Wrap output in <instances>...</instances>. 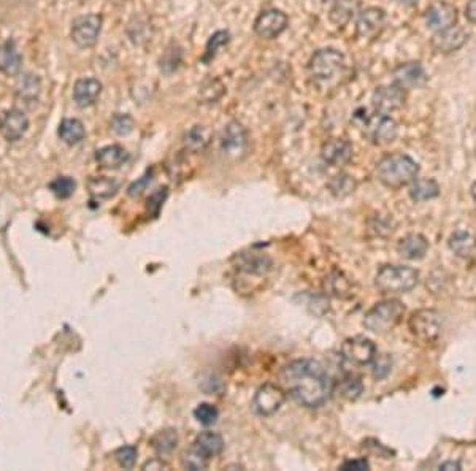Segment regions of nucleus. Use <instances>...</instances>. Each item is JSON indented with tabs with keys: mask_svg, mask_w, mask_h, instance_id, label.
Masks as SVG:
<instances>
[{
	"mask_svg": "<svg viewBox=\"0 0 476 471\" xmlns=\"http://www.w3.org/2000/svg\"><path fill=\"white\" fill-rule=\"evenodd\" d=\"M282 383L298 405L319 408L333 394V381L322 364L313 359H298L282 370Z\"/></svg>",
	"mask_w": 476,
	"mask_h": 471,
	"instance_id": "f257e3e1",
	"label": "nucleus"
},
{
	"mask_svg": "<svg viewBox=\"0 0 476 471\" xmlns=\"http://www.w3.org/2000/svg\"><path fill=\"white\" fill-rule=\"evenodd\" d=\"M346 75V59L333 48L316 51L308 62V77L319 89H332Z\"/></svg>",
	"mask_w": 476,
	"mask_h": 471,
	"instance_id": "f03ea898",
	"label": "nucleus"
},
{
	"mask_svg": "<svg viewBox=\"0 0 476 471\" xmlns=\"http://www.w3.org/2000/svg\"><path fill=\"white\" fill-rule=\"evenodd\" d=\"M419 165L410 156L394 152L384 156L376 165V176L384 186L400 189L418 178Z\"/></svg>",
	"mask_w": 476,
	"mask_h": 471,
	"instance_id": "7ed1b4c3",
	"label": "nucleus"
},
{
	"mask_svg": "<svg viewBox=\"0 0 476 471\" xmlns=\"http://www.w3.org/2000/svg\"><path fill=\"white\" fill-rule=\"evenodd\" d=\"M419 281V273L406 265H384L375 277L376 289L386 296L410 292Z\"/></svg>",
	"mask_w": 476,
	"mask_h": 471,
	"instance_id": "20e7f679",
	"label": "nucleus"
},
{
	"mask_svg": "<svg viewBox=\"0 0 476 471\" xmlns=\"http://www.w3.org/2000/svg\"><path fill=\"white\" fill-rule=\"evenodd\" d=\"M405 307L400 300L389 298L376 303L364 317V327L373 333H388L402 321Z\"/></svg>",
	"mask_w": 476,
	"mask_h": 471,
	"instance_id": "39448f33",
	"label": "nucleus"
},
{
	"mask_svg": "<svg viewBox=\"0 0 476 471\" xmlns=\"http://www.w3.org/2000/svg\"><path fill=\"white\" fill-rule=\"evenodd\" d=\"M408 330L418 341H437L442 335V316L435 310L414 311L408 319Z\"/></svg>",
	"mask_w": 476,
	"mask_h": 471,
	"instance_id": "423d86ee",
	"label": "nucleus"
},
{
	"mask_svg": "<svg viewBox=\"0 0 476 471\" xmlns=\"http://www.w3.org/2000/svg\"><path fill=\"white\" fill-rule=\"evenodd\" d=\"M219 146L225 157L232 161H242L249 150V138L245 126L238 121H230L224 127L221 138H219Z\"/></svg>",
	"mask_w": 476,
	"mask_h": 471,
	"instance_id": "0eeeda50",
	"label": "nucleus"
},
{
	"mask_svg": "<svg viewBox=\"0 0 476 471\" xmlns=\"http://www.w3.org/2000/svg\"><path fill=\"white\" fill-rule=\"evenodd\" d=\"M103 18L97 13H89L78 16L75 21L72 22L70 37L73 43L81 50H89V48L95 46L99 41V37L102 32Z\"/></svg>",
	"mask_w": 476,
	"mask_h": 471,
	"instance_id": "6e6552de",
	"label": "nucleus"
},
{
	"mask_svg": "<svg viewBox=\"0 0 476 471\" xmlns=\"http://www.w3.org/2000/svg\"><path fill=\"white\" fill-rule=\"evenodd\" d=\"M340 352L343 362L351 366L370 365L378 354L375 343L361 335L345 340Z\"/></svg>",
	"mask_w": 476,
	"mask_h": 471,
	"instance_id": "1a4fd4ad",
	"label": "nucleus"
},
{
	"mask_svg": "<svg viewBox=\"0 0 476 471\" xmlns=\"http://www.w3.org/2000/svg\"><path fill=\"white\" fill-rule=\"evenodd\" d=\"M364 132L371 143L384 146L394 142L399 128H397V122L389 114L375 113L364 118Z\"/></svg>",
	"mask_w": 476,
	"mask_h": 471,
	"instance_id": "9d476101",
	"label": "nucleus"
},
{
	"mask_svg": "<svg viewBox=\"0 0 476 471\" xmlns=\"http://www.w3.org/2000/svg\"><path fill=\"white\" fill-rule=\"evenodd\" d=\"M286 400V392L283 387H279L277 384L267 383L256 390L253 397V409L256 414L259 416H273L283 406Z\"/></svg>",
	"mask_w": 476,
	"mask_h": 471,
	"instance_id": "9b49d317",
	"label": "nucleus"
},
{
	"mask_svg": "<svg viewBox=\"0 0 476 471\" xmlns=\"http://www.w3.org/2000/svg\"><path fill=\"white\" fill-rule=\"evenodd\" d=\"M289 26V18L282 10L270 8L259 13L254 21V34L264 40H273Z\"/></svg>",
	"mask_w": 476,
	"mask_h": 471,
	"instance_id": "f8f14e48",
	"label": "nucleus"
},
{
	"mask_svg": "<svg viewBox=\"0 0 476 471\" xmlns=\"http://www.w3.org/2000/svg\"><path fill=\"white\" fill-rule=\"evenodd\" d=\"M406 100V91L399 88L397 84H388L380 86L375 89L373 95H371V103L376 113L381 114H390L392 112H397L405 105Z\"/></svg>",
	"mask_w": 476,
	"mask_h": 471,
	"instance_id": "ddd939ff",
	"label": "nucleus"
},
{
	"mask_svg": "<svg viewBox=\"0 0 476 471\" xmlns=\"http://www.w3.org/2000/svg\"><path fill=\"white\" fill-rule=\"evenodd\" d=\"M468 37L470 34L467 32V29H463L461 26H451L448 29L435 32V35L432 37L430 45L437 53L451 54L461 50V48L468 41Z\"/></svg>",
	"mask_w": 476,
	"mask_h": 471,
	"instance_id": "4468645a",
	"label": "nucleus"
},
{
	"mask_svg": "<svg viewBox=\"0 0 476 471\" xmlns=\"http://www.w3.org/2000/svg\"><path fill=\"white\" fill-rule=\"evenodd\" d=\"M386 26V13L383 8L370 7L359 15L356 37L362 40H375Z\"/></svg>",
	"mask_w": 476,
	"mask_h": 471,
	"instance_id": "2eb2a0df",
	"label": "nucleus"
},
{
	"mask_svg": "<svg viewBox=\"0 0 476 471\" xmlns=\"http://www.w3.org/2000/svg\"><path fill=\"white\" fill-rule=\"evenodd\" d=\"M427 81V73L421 62H405L395 67L394 84L404 91L416 89L424 86Z\"/></svg>",
	"mask_w": 476,
	"mask_h": 471,
	"instance_id": "dca6fc26",
	"label": "nucleus"
},
{
	"mask_svg": "<svg viewBox=\"0 0 476 471\" xmlns=\"http://www.w3.org/2000/svg\"><path fill=\"white\" fill-rule=\"evenodd\" d=\"M456 21H457L456 7L448 2H442V0L430 5L425 11L427 26H429V29L435 30V32L454 26Z\"/></svg>",
	"mask_w": 476,
	"mask_h": 471,
	"instance_id": "f3484780",
	"label": "nucleus"
},
{
	"mask_svg": "<svg viewBox=\"0 0 476 471\" xmlns=\"http://www.w3.org/2000/svg\"><path fill=\"white\" fill-rule=\"evenodd\" d=\"M238 272L253 274V277H264L265 273L270 272L272 259L265 253H258V251H251V253H242L235 257Z\"/></svg>",
	"mask_w": 476,
	"mask_h": 471,
	"instance_id": "a211bd4d",
	"label": "nucleus"
},
{
	"mask_svg": "<svg viewBox=\"0 0 476 471\" xmlns=\"http://www.w3.org/2000/svg\"><path fill=\"white\" fill-rule=\"evenodd\" d=\"M29 128V119L21 110H10L0 121V132L7 142H18Z\"/></svg>",
	"mask_w": 476,
	"mask_h": 471,
	"instance_id": "6ab92c4d",
	"label": "nucleus"
},
{
	"mask_svg": "<svg viewBox=\"0 0 476 471\" xmlns=\"http://www.w3.org/2000/svg\"><path fill=\"white\" fill-rule=\"evenodd\" d=\"M321 156L333 167H343L352 157V145L345 138H332L322 145Z\"/></svg>",
	"mask_w": 476,
	"mask_h": 471,
	"instance_id": "aec40b11",
	"label": "nucleus"
},
{
	"mask_svg": "<svg viewBox=\"0 0 476 471\" xmlns=\"http://www.w3.org/2000/svg\"><path fill=\"white\" fill-rule=\"evenodd\" d=\"M103 86L95 78H81L73 86V100L79 108H89L100 99Z\"/></svg>",
	"mask_w": 476,
	"mask_h": 471,
	"instance_id": "412c9836",
	"label": "nucleus"
},
{
	"mask_svg": "<svg viewBox=\"0 0 476 471\" xmlns=\"http://www.w3.org/2000/svg\"><path fill=\"white\" fill-rule=\"evenodd\" d=\"M41 94V81L34 73H24L15 84V95L16 100L24 103V105L32 107L40 99Z\"/></svg>",
	"mask_w": 476,
	"mask_h": 471,
	"instance_id": "4be33fe9",
	"label": "nucleus"
},
{
	"mask_svg": "<svg viewBox=\"0 0 476 471\" xmlns=\"http://www.w3.org/2000/svg\"><path fill=\"white\" fill-rule=\"evenodd\" d=\"M22 69V56L18 51L13 40H7L0 45V72L8 77L20 75Z\"/></svg>",
	"mask_w": 476,
	"mask_h": 471,
	"instance_id": "5701e85b",
	"label": "nucleus"
},
{
	"mask_svg": "<svg viewBox=\"0 0 476 471\" xmlns=\"http://www.w3.org/2000/svg\"><path fill=\"white\" fill-rule=\"evenodd\" d=\"M427 251H429V241L419 234L406 235L397 244V253L408 260L423 259L427 254Z\"/></svg>",
	"mask_w": 476,
	"mask_h": 471,
	"instance_id": "b1692460",
	"label": "nucleus"
},
{
	"mask_svg": "<svg viewBox=\"0 0 476 471\" xmlns=\"http://www.w3.org/2000/svg\"><path fill=\"white\" fill-rule=\"evenodd\" d=\"M95 161L102 168L116 170L129 161V152L121 145L103 146V148L95 152Z\"/></svg>",
	"mask_w": 476,
	"mask_h": 471,
	"instance_id": "393cba45",
	"label": "nucleus"
},
{
	"mask_svg": "<svg viewBox=\"0 0 476 471\" xmlns=\"http://www.w3.org/2000/svg\"><path fill=\"white\" fill-rule=\"evenodd\" d=\"M192 446L206 458H211L218 457L224 451V439L216 432H202L195 438Z\"/></svg>",
	"mask_w": 476,
	"mask_h": 471,
	"instance_id": "a878e982",
	"label": "nucleus"
},
{
	"mask_svg": "<svg viewBox=\"0 0 476 471\" xmlns=\"http://www.w3.org/2000/svg\"><path fill=\"white\" fill-rule=\"evenodd\" d=\"M448 246L456 256L462 257V259H472L476 254V238L472 234H468V232L459 230L451 235Z\"/></svg>",
	"mask_w": 476,
	"mask_h": 471,
	"instance_id": "bb28decb",
	"label": "nucleus"
},
{
	"mask_svg": "<svg viewBox=\"0 0 476 471\" xmlns=\"http://www.w3.org/2000/svg\"><path fill=\"white\" fill-rule=\"evenodd\" d=\"M58 135L64 143L73 146V145H78L83 142L84 137H86V128H84L83 122L79 119L69 118V119H64L59 124Z\"/></svg>",
	"mask_w": 476,
	"mask_h": 471,
	"instance_id": "cd10ccee",
	"label": "nucleus"
},
{
	"mask_svg": "<svg viewBox=\"0 0 476 471\" xmlns=\"http://www.w3.org/2000/svg\"><path fill=\"white\" fill-rule=\"evenodd\" d=\"M359 10V0H335L333 7L329 13L332 24L337 27H345L352 20Z\"/></svg>",
	"mask_w": 476,
	"mask_h": 471,
	"instance_id": "c85d7f7f",
	"label": "nucleus"
},
{
	"mask_svg": "<svg viewBox=\"0 0 476 471\" xmlns=\"http://www.w3.org/2000/svg\"><path fill=\"white\" fill-rule=\"evenodd\" d=\"M119 189V183L108 178V176H94L88 181V191L97 200H107L116 195Z\"/></svg>",
	"mask_w": 476,
	"mask_h": 471,
	"instance_id": "c756f323",
	"label": "nucleus"
},
{
	"mask_svg": "<svg viewBox=\"0 0 476 471\" xmlns=\"http://www.w3.org/2000/svg\"><path fill=\"white\" fill-rule=\"evenodd\" d=\"M178 446V433L175 428H164L151 438V448L157 456H168Z\"/></svg>",
	"mask_w": 476,
	"mask_h": 471,
	"instance_id": "7c9ffc66",
	"label": "nucleus"
},
{
	"mask_svg": "<svg viewBox=\"0 0 476 471\" xmlns=\"http://www.w3.org/2000/svg\"><path fill=\"white\" fill-rule=\"evenodd\" d=\"M440 195V186L432 178H421L414 180L410 189V197L414 201H427Z\"/></svg>",
	"mask_w": 476,
	"mask_h": 471,
	"instance_id": "2f4dec72",
	"label": "nucleus"
},
{
	"mask_svg": "<svg viewBox=\"0 0 476 471\" xmlns=\"http://www.w3.org/2000/svg\"><path fill=\"white\" fill-rule=\"evenodd\" d=\"M211 140V132L205 126H194L185 135V146L191 152L204 151Z\"/></svg>",
	"mask_w": 476,
	"mask_h": 471,
	"instance_id": "473e14b6",
	"label": "nucleus"
},
{
	"mask_svg": "<svg viewBox=\"0 0 476 471\" xmlns=\"http://www.w3.org/2000/svg\"><path fill=\"white\" fill-rule=\"evenodd\" d=\"M326 291L333 297L348 298L352 296V284L341 272H333L326 278Z\"/></svg>",
	"mask_w": 476,
	"mask_h": 471,
	"instance_id": "72a5a7b5",
	"label": "nucleus"
},
{
	"mask_svg": "<svg viewBox=\"0 0 476 471\" xmlns=\"http://www.w3.org/2000/svg\"><path fill=\"white\" fill-rule=\"evenodd\" d=\"M327 186H329V191H331L335 197H346V195H350L356 191L357 183L352 178V176L340 173V175H335L333 178L329 181Z\"/></svg>",
	"mask_w": 476,
	"mask_h": 471,
	"instance_id": "f704fd0d",
	"label": "nucleus"
},
{
	"mask_svg": "<svg viewBox=\"0 0 476 471\" xmlns=\"http://www.w3.org/2000/svg\"><path fill=\"white\" fill-rule=\"evenodd\" d=\"M229 41H230V34L227 32V30H218L216 34H213L210 37L209 43H206V50L202 58L205 64L211 62V60L218 56V53L221 51L224 46H227Z\"/></svg>",
	"mask_w": 476,
	"mask_h": 471,
	"instance_id": "c9c22d12",
	"label": "nucleus"
},
{
	"mask_svg": "<svg viewBox=\"0 0 476 471\" xmlns=\"http://www.w3.org/2000/svg\"><path fill=\"white\" fill-rule=\"evenodd\" d=\"M338 394L340 397H343L345 400H357L359 397L364 392V384L361 381V378L357 376H346L345 379H341L338 384Z\"/></svg>",
	"mask_w": 476,
	"mask_h": 471,
	"instance_id": "e433bc0d",
	"label": "nucleus"
},
{
	"mask_svg": "<svg viewBox=\"0 0 476 471\" xmlns=\"http://www.w3.org/2000/svg\"><path fill=\"white\" fill-rule=\"evenodd\" d=\"M50 189L58 199L65 200V199L72 197L73 192H75L77 183H75V180L70 178V176H58L56 180L51 181Z\"/></svg>",
	"mask_w": 476,
	"mask_h": 471,
	"instance_id": "4c0bfd02",
	"label": "nucleus"
},
{
	"mask_svg": "<svg viewBox=\"0 0 476 471\" xmlns=\"http://www.w3.org/2000/svg\"><path fill=\"white\" fill-rule=\"evenodd\" d=\"M209 462H210V458H206L202 452H199L194 448V446L187 452H185V456H183V460H181L183 467H185L186 470H192V471L206 470L209 468Z\"/></svg>",
	"mask_w": 476,
	"mask_h": 471,
	"instance_id": "58836bf2",
	"label": "nucleus"
},
{
	"mask_svg": "<svg viewBox=\"0 0 476 471\" xmlns=\"http://www.w3.org/2000/svg\"><path fill=\"white\" fill-rule=\"evenodd\" d=\"M110 127H112V131L116 133V135L124 137V135H129V133L133 131L135 122H133V118L129 114L116 113L112 118V122H110Z\"/></svg>",
	"mask_w": 476,
	"mask_h": 471,
	"instance_id": "ea45409f",
	"label": "nucleus"
},
{
	"mask_svg": "<svg viewBox=\"0 0 476 471\" xmlns=\"http://www.w3.org/2000/svg\"><path fill=\"white\" fill-rule=\"evenodd\" d=\"M194 418L202 425H213L219 419V411L215 405H211V403H200V405L194 409Z\"/></svg>",
	"mask_w": 476,
	"mask_h": 471,
	"instance_id": "a19ab883",
	"label": "nucleus"
},
{
	"mask_svg": "<svg viewBox=\"0 0 476 471\" xmlns=\"http://www.w3.org/2000/svg\"><path fill=\"white\" fill-rule=\"evenodd\" d=\"M167 197H168V187L166 186L159 187L157 191L152 192L148 197V200H146V210H148L152 216L156 218L159 211H161L164 201L167 200Z\"/></svg>",
	"mask_w": 476,
	"mask_h": 471,
	"instance_id": "79ce46f5",
	"label": "nucleus"
},
{
	"mask_svg": "<svg viewBox=\"0 0 476 471\" xmlns=\"http://www.w3.org/2000/svg\"><path fill=\"white\" fill-rule=\"evenodd\" d=\"M200 387H202L206 394L210 395H221L225 389V384L223 383V379L219 378L215 373H210V375H206L202 378V381H200Z\"/></svg>",
	"mask_w": 476,
	"mask_h": 471,
	"instance_id": "37998d69",
	"label": "nucleus"
},
{
	"mask_svg": "<svg viewBox=\"0 0 476 471\" xmlns=\"http://www.w3.org/2000/svg\"><path fill=\"white\" fill-rule=\"evenodd\" d=\"M137 448L133 446H124V448H119L114 452V458L116 462L119 463V467L123 468H132L137 462Z\"/></svg>",
	"mask_w": 476,
	"mask_h": 471,
	"instance_id": "c03bdc74",
	"label": "nucleus"
},
{
	"mask_svg": "<svg viewBox=\"0 0 476 471\" xmlns=\"http://www.w3.org/2000/svg\"><path fill=\"white\" fill-rule=\"evenodd\" d=\"M373 376L376 379H384L390 371V366H392V362H390V357L388 354H376L373 359Z\"/></svg>",
	"mask_w": 476,
	"mask_h": 471,
	"instance_id": "a18cd8bd",
	"label": "nucleus"
},
{
	"mask_svg": "<svg viewBox=\"0 0 476 471\" xmlns=\"http://www.w3.org/2000/svg\"><path fill=\"white\" fill-rule=\"evenodd\" d=\"M151 181H152V170H148L142 178L137 180L135 183H132L129 189H127V194H129L131 197H138V195L143 194V191H146V187L150 186Z\"/></svg>",
	"mask_w": 476,
	"mask_h": 471,
	"instance_id": "49530a36",
	"label": "nucleus"
},
{
	"mask_svg": "<svg viewBox=\"0 0 476 471\" xmlns=\"http://www.w3.org/2000/svg\"><path fill=\"white\" fill-rule=\"evenodd\" d=\"M370 463L367 458H352V460H346L340 465V470L350 471V470H356V471H362V470H369Z\"/></svg>",
	"mask_w": 476,
	"mask_h": 471,
	"instance_id": "de8ad7c7",
	"label": "nucleus"
},
{
	"mask_svg": "<svg viewBox=\"0 0 476 471\" xmlns=\"http://www.w3.org/2000/svg\"><path fill=\"white\" fill-rule=\"evenodd\" d=\"M168 470V465L162 460V458H152V460L146 462L142 470Z\"/></svg>",
	"mask_w": 476,
	"mask_h": 471,
	"instance_id": "09e8293b",
	"label": "nucleus"
},
{
	"mask_svg": "<svg viewBox=\"0 0 476 471\" xmlns=\"http://www.w3.org/2000/svg\"><path fill=\"white\" fill-rule=\"evenodd\" d=\"M465 18L470 22L476 24V0H468L465 7Z\"/></svg>",
	"mask_w": 476,
	"mask_h": 471,
	"instance_id": "8fccbe9b",
	"label": "nucleus"
},
{
	"mask_svg": "<svg viewBox=\"0 0 476 471\" xmlns=\"http://www.w3.org/2000/svg\"><path fill=\"white\" fill-rule=\"evenodd\" d=\"M438 470H461V463L459 462H444L442 463Z\"/></svg>",
	"mask_w": 476,
	"mask_h": 471,
	"instance_id": "3c124183",
	"label": "nucleus"
},
{
	"mask_svg": "<svg viewBox=\"0 0 476 471\" xmlns=\"http://www.w3.org/2000/svg\"><path fill=\"white\" fill-rule=\"evenodd\" d=\"M470 192H472V197L476 201V181L472 185V189H470Z\"/></svg>",
	"mask_w": 476,
	"mask_h": 471,
	"instance_id": "603ef678",
	"label": "nucleus"
}]
</instances>
